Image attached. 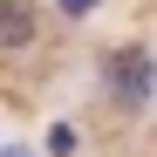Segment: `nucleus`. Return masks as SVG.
Segmentation results:
<instances>
[{
	"label": "nucleus",
	"instance_id": "f257e3e1",
	"mask_svg": "<svg viewBox=\"0 0 157 157\" xmlns=\"http://www.w3.org/2000/svg\"><path fill=\"white\" fill-rule=\"evenodd\" d=\"M102 75H109V96L123 102V109H144V96L157 89V62L144 55V48H116V55L102 62Z\"/></svg>",
	"mask_w": 157,
	"mask_h": 157
},
{
	"label": "nucleus",
	"instance_id": "f03ea898",
	"mask_svg": "<svg viewBox=\"0 0 157 157\" xmlns=\"http://www.w3.org/2000/svg\"><path fill=\"white\" fill-rule=\"evenodd\" d=\"M34 28H41L34 0H0V48H28Z\"/></svg>",
	"mask_w": 157,
	"mask_h": 157
},
{
	"label": "nucleus",
	"instance_id": "7ed1b4c3",
	"mask_svg": "<svg viewBox=\"0 0 157 157\" xmlns=\"http://www.w3.org/2000/svg\"><path fill=\"white\" fill-rule=\"evenodd\" d=\"M62 14H96V0H62Z\"/></svg>",
	"mask_w": 157,
	"mask_h": 157
},
{
	"label": "nucleus",
	"instance_id": "20e7f679",
	"mask_svg": "<svg viewBox=\"0 0 157 157\" xmlns=\"http://www.w3.org/2000/svg\"><path fill=\"white\" fill-rule=\"evenodd\" d=\"M0 157H34V150H0Z\"/></svg>",
	"mask_w": 157,
	"mask_h": 157
}]
</instances>
